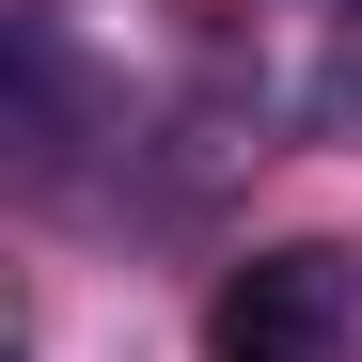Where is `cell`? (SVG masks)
Wrapping results in <instances>:
<instances>
[{
  "label": "cell",
  "mask_w": 362,
  "mask_h": 362,
  "mask_svg": "<svg viewBox=\"0 0 362 362\" xmlns=\"http://www.w3.org/2000/svg\"><path fill=\"white\" fill-rule=\"evenodd\" d=\"M0 64H16V173L64 189V158H79V47H64V16H16Z\"/></svg>",
  "instance_id": "obj_2"
},
{
  "label": "cell",
  "mask_w": 362,
  "mask_h": 362,
  "mask_svg": "<svg viewBox=\"0 0 362 362\" xmlns=\"http://www.w3.org/2000/svg\"><path fill=\"white\" fill-rule=\"evenodd\" d=\"M362 346V252L346 236H268L205 299V362H346Z\"/></svg>",
  "instance_id": "obj_1"
}]
</instances>
